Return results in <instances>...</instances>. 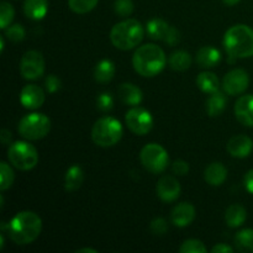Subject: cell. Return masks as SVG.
I'll return each instance as SVG.
<instances>
[{"instance_id": "obj_1", "label": "cell", "mask_w": 253, "mask_h": 253, "mask_svg": "<svg viewBox=\"0 0 253 253\" xmlns=\"http://www.w3.org/2000/svg\"><path fill=\"white\" fill-rule=\"evenodd\" d=\"M9 236L16 245L32 244L40 236L42 220L34 211H20L7 225Z\"/></svg>"}, {"instance_id": "obj_2", "label": "cell", "mask_w": 253, "mask_h": 253, "mask_svg": "<svg viewBox=\"0 0 253 253\" xmlns=\"http://www.w3.org/2000/svg\"><path fill=\"white\" fill-rule=\"evenodd\" d=\"M167 57L160 46L153 43L138 47L132 57V66L140 76L152 78L165 69Z\"/></svg>"}, {"instance_id": "obj_3", "label": "cell", "mask_w": 253, "mask_h": 253, "mask_svg": "<svg viewBox=\"0 0 253 253\" xmlns=\"http://www.w3.org/2000/svg\"><path fill=\"white\" fill-rule=\"evenodd\" d=\"M224 46L234 58H249L253 56V30L247 25L230 27L224 37Z\"/></svg>"}, {"instance_id": "obj_4", "label": "cell", "mask_w": 253, "mask_h": 253, "mask_svg": "<svg viewBox=\"0 0 253 253\" xmlns=\"http://www.w3.org/2000/svg\"><path fill=\"white\" fill-rule=\"evenodd\" d=\"M145 36V30L140 21L127 19L114 25L110 32L111 43L119 49L128 51L141 43Z\"/></svg>"}, {"instance_id": "obj_5", "label": "cell", "mask_w": 253, "mask_h": 253, "mask_svg": "<svg viewBox=\"0 0 253 253\" xmlns=\"http://www.w3.org/2000/svg\"><path fill=\"white\" fill-rule=\"evenodd\" d=\"M123 125L119 120L105 116L95 121L91 128V138L94 143L100 147H111L115 146L123 137Z\"/></svg>"}, {"instance_id": "obj_6", "label": "cell", "mask_w": 253, "mask_h": 253, "mask_svg": "<svg viewBox=\"0 0 253 253\" xmlns=\"http://www.w3.org/2000/svg\"><path fill=\"white\" fill-rule=\"evenodd\" d=\"M7 158L17 169L30 170L39 163V152L31 143L26 141H16L10 145Z\"/></svg>"}, {"instance_id": "obj_7", "label": "cell", "mask_w": 253, "mask_h": 253, "mask_svg": "<svg viewBox=\"0 0 253 253\" xmlns=\"http://www.w3.org/2000/svg\"><path fill=\"white\" fill-rule=\"evenodd\" d=\"M49 130H51V120L44 114H29L24 116L19 123L20 135L30 141H37L46 137Z\"/></svg>"}, {"instance_id": "obj_8", "label": "cell", "mask_w": 253, "mask_h": 253, "mask_svg": "<svg viewBox=\"0 0 253 253\" xmlns=\"http://www.w3.org/2000/svg\"><path fill=\"white\" fill-rule=\"evenodd\" d=\"M140 161L151 173H162L168 167L169 157L167 151L158 143H148L141 150Z\"/></svg>"}, {"instance_id": "obj_9", "label": "cell", "mask_w": 253, "mask_h": 253, "mask_svg": "<svg viewBox=\"0 0 253 253\" xmlns=\"http://www.w3.org/2000/svg\"><path fill=\"white\" fill-rule=\"evenodd\" d=\"M146 30H147L148 36L152 40L163 41L170 46H174L179 42V31L175 27L170 26L165 20L158 19V17L151 19L147 22Z\"/></svg>"}, {"instance_id": "obj_10", "label": "cell", "mask_w": 253, "mask_h": 253, "mask_svg": "<svg viewBox=\"0 0 253 253\" xmlns=\"http://www.w3.org/2000/svg\"><path fill=\"white\" fill-rule=\"evenodd\" d=\"M125 121L130 131L138 136L150 132L153 127V118L148 110L143 108H132L126 113Z\"/></svg>"}, {"instance_id": "obj_11", "label": "cell", "mask_w": 253, "mask_h": 253, "mask_svg": "<svg viewBox=\"0 0 253 253\" xmlns=\"http://www.w3.org/2000/svg\"><path fill=\"white\" fill-rule=\"evenodd\" d=\"M20 73L27 81H36L44 73V59L39 51H27L20 62Z\"/></svg>"}, {"instance_id": "obj_12", "label": "cell", "mask_w": 253, "mask_h": 253, "mask_svg": "<svg viewBox=\"0 0 253 253\" xmlns=\"http://www.w3.org/2000/svg\"><path fill=\"white\" fill-rule=\"evenodd\" d=\"M250 84L249 73L244 69H232L225 74L222 79V89L229 95H239L242 94Z\"/></svg>"}, {"instance_id": "obj_13", "label": "cell", "mask_w": 253, "mask_h": 253, "mask_svg": "<svg viewBox=\"0 0 253 253\" xmlns=\"http://www.w3.org/2000/svg\"><path fill=\"white\" fill-rule=\"evenodd\" d=\"M20 101L24 108L30 109V110H36V109L41 108L44 103L43 89L36 84L25 85L20 93Z\"/></svg>"}, {"instance_id": "obj_14", "label": "cell", "mask_w": 253, "mask_h": 253, "mask_svg": "<svg viewBox=\"0 0 253 253\" xmlns=\"http://www.w3.org/2000/svg\"><path fill=\"white\" fill-rule=\"evenodd\" d=\"M156 192H157L160 199H162L163 202H174L180 195V184L174 177L165 175L158 180Z\"/></svg>"}, {"instance_id": "obj_15", "label": "cell", "mask_w": 253, "mask_h": 253, "mask_svg": "<svg viewBox=\"0 0 253 253\" xmlns=\"http://www.w3.org/2000/svg\"><path fill=\"white\" fill-rule=\"evenodd\" d=\"M235 115L240 124L247 127H253V94L239 98L235 104Z\"/></svg>"}, {"instance_id": "obj_16", "label": "cell", "mask_w": 253, "mask_h": 253, "mask_svg": "<svg viewBox=\"0 0 253 253\" xmlns=\"http://www.w3.org/2000/svg\"><path fill=\"white\" fill-rule=\"evenodd\" d=\"M227 152L235 158H246L253 151V141L249 136L237 135L227 142Z\"/></svg>"}, {"instance_id": "obj_17", "label": "cell", "mask_w": 253, "mask_h": 253, "mask_svg": "<svg viewBox=\"0 0 253 253\" xmlns=\"http://www.w3.org/2000/svg\"><path fill=\"white\" fill-rule=\"evenodd\" d=\"M170 219L174 226H189L195 219V208L190 203H180L172 210Z\"/></svg>"}, {"instance_id": "obj_18", "label": "cell", "mask_w": 253, "mask_h": 253, "mask_svg": "<svg viewBox=\"0 0 253 253\" xmlns=\"http://www.w3.org/2000/svg\"><path fill=\"white\" fill-rule=\"evenodd\" d=\"M221 61V53L217 48L211 46H204L197 52V62L203 68L216 67Z\"/></svg>"}, {"instance_id": "obj_19", "label": "cell", "mask_w": 253, "mask_h": 253, "mask_svg": "<svg viewBox=\"0 0 253 253\" xmlns=\"http://www.w3.org/2000/svg\"><path fill=\"white\" fill-rule=\"evenodd\" d=\"M119 98L127 105H138L143 99V93L138 86L131 83H124L119 86Z\"/></svg>"}, {"instance_id": "obj_20", "label": "cell", "mask_w": 253, "mask_h": 253, "mask_svg": "<svg viewBox=\"0 0 253 253\" xmlns=\"http://www.w3.org/2000/svg\"><path fill=\"white\" fill-rule=\"evenodd\" d=\"M204 178L208 182V184L212 187H219L226 180L227 178V169L222 163L214 162L207 167L204 172Z\"/></svg>"}, {"instance_id": "obj_21", "label": "cell", "mask_w": 253, "mask_h": 253, "mask_svg": "<svg viewBox=\"0 0 253 253\" xmlns=\"http://www.w3.org/2000/svg\"><path fill=\"white\" fill-rule=\"evenodd\" d=\"M48 11L47 0H25L24 12L29 19L42 20Z\"/></svg>"}, {"instance_id": "obj_22", "label": "cell", "mask_w": 253, "mask_h": 253, "mask_svg": "<svg viewBox=\"0 0 253 253\" xmlns=\"http://www.w3.org/2000/svg\"><path fill=\"white\" fill-rule=\"evenodd\" d=\"M84 182V172L81 166L73 165L67 169L64 178V188L67 192H76Z\"/></svg>"}, {"instance_id": "obj_23", "label": "cell", "mask_w": 253, "mask_h": 253, "mask_svg": "<svg viewBox=\"0 0 253 253\" xmlns=\"http://www.w3.org/2000/svg\"><path fill=\"white\" fill-rule=\"evenodd\" d=\"M247 219V211L242 205L240 204H232L231 207L227 208L226 214H225V221H226L227 226L239 227L246 221Z\"/></svg>"}, {"instance_id": "obj_24", "label": "cell", "mask_w": 253, "mask_h": 253, "mask_svg": "<svg viewBox=\"0 0 253 253\" xmlns=\"http://www.w3.org/2000/svg\"><path fill=\"white\" fill-rule=\"evenodd\" d=\"M115 76V64L110 59H101L94 69V78L98 83H108Z\"/></svg>"}, {"instance_id": "obj_25", "label": "cell", "mask_w": 253, "mask_h": 253, "mask_svg": "<svg viewBox=\"0 0 253 253\" xmlns=\"http://www.w3.org/2000/svg\"><path fill=\"white\" fill-rule=\"evenodd\" d=\"M226 108V96L222 91L217 90L215 93L210 94L209 99L207 101V111L211 118L221 115L222 111Z\"/></svg>"}, {"instance_id": "obj_26", "label": "cell", "mask_w": 253, "mask_h": 253, "mask_svg": "<svg viewBox=\"0 0 253 253\" xmlns=\"http://www.w3.org/2000/svg\"><path fill=\"white\" fill-rule=\"evenodd\" d=\"M197 84L202 91L212 94L219 90V78L212 72H203L198 76Z\"/></svg>"}, {"instance_id": "obj_27", "label": "cell", "mask_w": 253, "mask_h": 253, "mask_svg": "<svg viewBox=\"0 0 253 253\" xmlns=\"http://www.w3.org/2000/svg\"><path fill=\"white\" fill-rule=\"evenodd\" d=\"M169 66L174 71H187L192 66V57L185 51H175L169 57Z\"/></svg>"}, {"instance_id": "obj_28", "label": "cell", "mask_w": 253, "mask_h": 253, "mask_svg": "<svg viewBox=\"0 0 253 253\" xmlns=\"http://www.w3.org/2000/svg\"><path fill=\"white\" fill-rule=\"evenodd\" d=\"M235 245L239 251L253 253V230L245 229L237 232L235 236Z\"/></svg>"}, {"instance_id": "obj_29", "label": "cell", "mask_w": 253, "mask_h": 253, "mask_svg": "<svg viewBox=\"0 0 253 253\" xmlns=\"http://www.w3.org/2000/svg\"><path fill=\"white\" fill-rule=\"evenodd\" d=\"M14 178L15 174L11 167L6 162L0 163V189L2 192L11 187L14 183Z\"/></svg>"}, {"instance_id": "obj_30", "label": "cell", "mask_w": 253, "mask_h": 253, "mask_svg": "<svg viewBox=\"0 0 253 253\" xmlns=\"http://www.w3.org/2000/svg\"><path fill=\"white\" fill-rule=\"evenodd\" d=\"M99 0H68L69 9L76 14H86L96 6Z\"/></svg>"}, {"instance_id": "obj_31", "label": "cell", "mask_w": 253, "mask_h": 253, "mask_svg": "<svg viewBox=\"0 0 253 253\" xmlns=\"http://www.w3.org/2000/svg\"><path fill=\"white\" fill-rule=\"evenodd\" d=\"M14 7L11 4L6 1H2L0 5V27L1 29H6L10 24H11L12 19H14Z\"/></svg>"}, {"instance_id": "obj_32", "label": "cell", "mask_w": 253, "mask_h": 253, "mask_svg": "<svg viewBox=\"0 0 253 253\" xmlns=\"http://www.w3.org/2000/svg\"><path fill=\"white\" fill-rule=\"evenodd\" d=\"M207 251L208 250L205 247V245L202 241L195 239L187 240L179 247L180 253H207Z\"/></svg>"}, {"instance_id": "obj_33", "label": "cell", "mask_w": 253, "mask_h": 253, "mask_svg": "<svg viewBox=\"0 0 253 253\" xmlns=\"http://www.w3.org/2000/svg\"><path fill=\"white\" fill-rule=\"evenodd\" d=\"M5 30V36L12 42H20L25 39L26 36V32H25V29L20 24L11 25V26H7Z\"/></svg>"}, {"instance_id": "obj_34", "label": "cell", "mask_w": 253, "mask_h": 253, "mask_svg": "<svg viewBox=\"0 0 253 253\" xmlns=\"http://www.w3.org/2000/svg\"><path fill=\"white\" fill-rule=\"evenodd\" d=\"M114 10L120 16H128L133 11V2L132 0H115L114 4Z\"/></svg>"}, {"instance_id": "obj_35", "label": "cell", "mask_w": 253, "mask_h": 253, "mask_svg": "<svg viewBox=\"0 0 253 253\" xmlns=\"http://www.w3.org/2000/svg\"><path fill=\"white\" fill-rule=\"evenodd\" d=\"M96 106L101 111H110L114 108V98L110 93H101L96 98Z\"/></svg>"}, {"instance_id": "obj_36", "label": "cell", "mask_w": 253, "mask_h": 253, "mask_svg": "<svg viewBox=\"0 0 253 253\" xmlns=\"http://www.w3.org/2000/svg\"><path fill=\"white\" fill-rule=\"evenodd\" d=\"M150 229L153 235L163 236V235L168 231V224L165 219H162V217H157V219H155L151 222Z\"/></svg>"}, {"instance_id": "obj_37", "label": "cell", "mask_w": 253, "mask_h": 253, "mask_svg": "<svg viewBox=\"0 0 253 253\" xmlns=\"http://www.w3.org/2000/svg\"><path fill=\"white\" fill-rule=\"evenodd\" d=\"M44 85H46V89L48 93H56L61 88V79L57 76H54V74H49L46 78Z\"/></svg>"}, {"instance_id": "obj_38", "label": "cell", "mask_w": 253, "mask_h": 253, "mask_svg": "<svg viewBox=\"0 0 253 253\" xmlns=\"http://www.w3.org/2000/svg\"><path fill=\"white\" fill-rule=\"evenodd\" d=\"M172 169L175 174L178 175H185L188 172H189V165H188L185 161L183 160H178L173 163Z\"/></svg>"}, {"instance_id": "obj_39", "label": "cell", "mask_w": 253, "mask_h": 253, "mask_svg": "<svg viewBox=\"0 0 253 253\" xmlns=\"http://www.w3.org/2000/svg\"><path fill=\"white\" fill-rule=\"evenodd\" d=\"M211 252L212 253H232L234 252V249L230 247L229 245L226 244H219L216 245V246L212 247Z\"/></svg>"}, {"instance_id": "obj_40", "label": "cell", "mask_w": 253, "mask_h": 253, "mask_svg": "<svg viewBox=\"0 0 253 253\" xmlns=\"http://www.w3.org/2000/svg\"><path fill=\"white\" fill-rule=\"evenodd\" d=\"M245 187H246L247 192L253 194V169L249 170L245 175Z\"/></svg>"}, {"instance_id": "obj_41", "label": "cell", "mask_w": 253, "mask_h": 253, "mask_svg": "<svg viewBox=\"0 0 253 253\" xmlns=\"http://www.w3.org/2000/svg\"><path fill=\"white\" fill-rule=\"evenodd\" d=\"M0 140H1V142L4 145L10 143V141H11V132L9 130H5V128L1 130V132H0Z\"/></svg>"}, {"instance_id": "obj_42", "label": "cell", "mask_w": 253, "mask_h": 253, "mask_svg": "<svg viewBox=\"0 0 253 253\" xmlns=\"http://www.w3.org/2000/svg\"><path fill=\"white\" fill-rule=\"evenodd\" d=\"M77 253H84V252H86V253H96V250H93V249H81V250H78V251H76Z\"/></svg>"}, {"instance_id": "obj_43", "label": "cell", "mask_w": 253, "mask_h": 253, "mask_svg": "<svg viewBox=\"0 0 253 253\" xmlns=\"http://www.w3.org/2000/svg\"><path fill=\"white\" fill-rule=\"evenodd\" d=\"M222 1H224L226 5H230V6H232V5H236L237 2H240L241 0H222Z\"/></svg>"}]
</instances>
